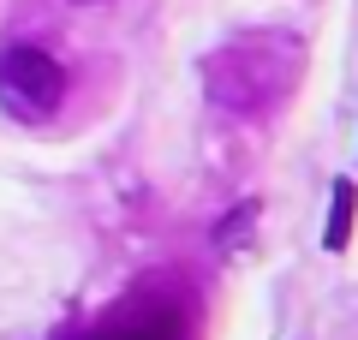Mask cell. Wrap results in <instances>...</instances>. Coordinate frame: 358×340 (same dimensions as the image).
<instances>
[{"mask_svg": "<svg viewBox=\"0 0 358 340\" xmlns=\"http://www.w3.org/2000/svg\"><path fill=\"white\" fill-rule=\"evenodd\" d=\"M66 101V66L36 42H13L0 54V108L13 120H54Z\"/></svg>", "mask_w": 358, "mask_h": 340, "instance_id": "obj_1", "label": "cell"}, {"mask_svg": "<svg viewBox=\"0 0 358 340\" xmlns=\"http://www.w3.org/2000/svg\"><path fill=\"white\" fill-rule=\"evenodd\" d=\"M352 209H358V191H352V179H341L334 185V203H329V233H322L329 251H346V239H352Z\"/></svg>", "mask_w": 358, "mask_h": 340, "instance_id": "obj_2", "label": "cell"}, {"mask_svg": "<svg viewBox=\"0 0 358 340\" xmlns=\"http://www.w3.org/2000/svg\"><path fill=\"white\" fill-rule=\"evenodd\" d=\"M120 340H167L162 328H131V334H120Z\"/></svg>", "mask_w": 358, "mask_h": 340, "instance_id": "obj_3", "label": "cell"}]
</instances>
